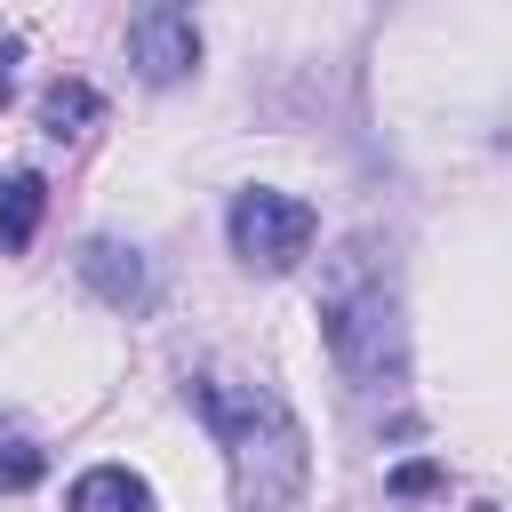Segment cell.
I'll return each mask as SVG.
<instances>
[{
  "label": "cell",
  "instance_id": "8",
  "mask_svg": "<svg viewBox=\"0 0 512 512\" xmlns=\"http://www.w3.org/2000/svg\"><path fill=\"white\" fill-rule=\"evenodd\" d=\"M96 112H104V96L88 80H48V96H40V128L48 136H80Z\"/></svg>",
  "mask_w": 512,
  "mask_h": 512
},
{
  "label": "cell",
  "instance_id": "1",
  "mask_svg": "<svg viewBox=\"0 0 512 512\" xmlns=\"http://www.w3.org/2000/svg\"><path fill=\"white\" fill-rule=\"evenodd\" d=\"M192 416L216 432L224 472H232V504L240 512H288L312 480V440L296 424V408L272 384L248 376H184Z\"/></svg>",
  "mask_w": 512,
  "mask_h": 512
},
{
  "label": "cell",
  "instance_id": "3",
  "mask_svg": "<svg viewBox=\"0 0 512 512\" xmlns=\"http://www.w3.org/2000/svg\"><path fill=\"white\" fill-rule=\"evenodd\" d=\"M224 232H232V256H240L248 272H288V264H304V248L320 240V216H312V200H296V192L248 184V192H232Z\"/></svg>",
  "mask_w": 512,
  "mask_h": 512
},
{
  "label": "cell",
  "instance_id": "5",
  "mask_svg": "<svg viewBox=\"0 0 512 512\" xmlns=\"http://www.w3.org/2000/svg\"><path fill=\"white\" fill-rule=\"evenodd\" d=\"M80 280L112 304V312H152V296H160V280H152V256L144 248H128V240H88L80 248Z\"/></svg>",
  "mask_w": 512,
  "mask_h": 512
},
{
  "label": "cell",
  "instance_id": "10",
  "mask_svg": "<svg viewBox=\"0 0 512 512\" xmlns=\"http://www.w3.org/2000/svg\"><path fill=\"white\" fill-rule=\"evenodd\" d=\"M384 488H392V496H440V488H448V472H440L432 456H416V464H392V472H384Z\"/></svg>",
  "mask_w": 512,
  "mask_h": 512
},
{
  "label": "cell",
  "instance_id": "7",
  "mask_svg": "<svg viewBox=\"0 0 512 512\" xmlns=\"http://www.w3.org/2000/svg\"><path fill=\"white\" fill-rule=\"evenodd\" d=\"M40 216H48V184L32 168H8L0 176V248H32Z\"/></svg>",
  "mask_w": 512,
  "mask_h": 512
},
{
  "label": "cell",
  "instance_id": "2",
  "mask_svg": "<svg viewBox=\"0 0 512 512\" xmlns=\"http://www.w3.org/2000/svg\"><path fill=\"white\" fill-rule=\"evenodd\" d=\"M320 336H328V360L344 368V384L360 392H392L408 376V320H400V288L384 272V256L368 240H344L328 256V280H320Z\"/></svg>",
  "mask_w": 512,
  "mask_h": 512
},
{
  "label": "cell",
  "instance_id": "9",
  "mask_svg": "<svg viewBox=\"0 0 512 512\" xmlns=\"http://www.w3.org/2000/svg\"><path fill=\"white\" fill-rule=\"evenodd\" d=\"M48 480V448L40 440H24V432H0V488H40Z\"/></svg>",
  "mask_w": 512,
  "mask_h": 512
},
{
  "label": "cell",
  "instance_id": "6",
  "mask_svg": "<svg viewBox=\"0 0 512 512\" xmlns=\"http://www.w3.org/2000/svg\"><path fill=\"white\" fill-rule=\"evenodd\" d=\"M64 512H152V480L128 464H88L64 496Z\"/></svg>",
  "mask_w": 512,
  "mask_h": 512
},
{
  "label": "cell",
  "instance_id": "4",
  "mask_svg": "<svg viewBox=\"0 0 512 512\" xmlns=\"http://www.w3.org/2000/svg\"><path fill=\"white\" fill-rule=\"evenodd\" d=\"M128 56H136V72L152 88L192 80L200 72V16H192V0H144L128 16Z\"/></svg>",
  "mask_w": 512,
  "mask_h": 512
}]
</instances>
